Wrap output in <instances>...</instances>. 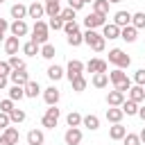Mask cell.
Instances as JSON below:
<instances>
[{"label":"cell","instance_id":"1","mask_svg":"<svg viewBox=\"0 0 145 145\" xmlns=\"http://www.w3.org/2000/svg\"><path fill=\"white\" fill-rule=\"evenodd\" d=\"M106 75H109V82H113L116 91H122V93H127V91H129L131 79L127 77V72H122V68H113V70H111V72H106Z\"/></svg>","mask_w":145,"mask_h":145},{"label":"cell","instance_id":"2","mask_svg":"<svg viewBox=\"0 0 145 145\" xmlns=\"http://www.w3.org/2000/svg\"><path fill=\"white\" fill-rule=\"evenodd\" d=\"M82 36H84V43H86L88 48H93L95 52H102L104 45H106V39H104L102 34H97L95 29H86Z\"/></svg>","mask_w":145,"mask_h":145},{"label":"cell","instance_id":"3","mask_svg":"<svg viewBox=\"0 0 145 145\" xmlns=\"http://www.w3.org/2000/svg\"><path fill=\"white\" fill-rule=\"evenodd\" d=\"M48 29H50V27H48V23H45V20H36V23H34V27H32V41H34V43H39V45L48 43V39H50V36H48Z\"/></svg>","mask_w":145,"mask_h":145},{"label":"cell","instance_id":"4","mask_svg":"<svg viewBox=\"0 0 145 145\" xmlns=\"http://www.w3.org/2000/svg\"><path fill=\"white\" fill-rule=\"evenodd\" d=\"M109 63H113L116 68H129V63H131V59H129V54H125L120 48H113V50H109Z\"/></svg>","mask_w":145,"mask_h":145},{"label":"cell","instance_id":"5","mask_svg":"<svg viewBox=\"0 0 145 145\" xmlns=\"http://www.w3.org/2000/svg\"><path fill=\"white\" fill-rule=\"evenodd\" d=\"M59 116H61V113H59L57 104H52V106H50V109L45 111V116L41 118L43 127H45V129H54V127H57V122H59Z\"/></svg>","mask_w":145,"mask_h":145},{"label":"cell","instance_id":"6","mask_svg":"<svg viewBox=\"0 0 145 145\" xmlns=\"http://www.w3.org/2000/svg\"><path fill=\"white\" fill-rule=\"evenodd\" d=\"M106 23V16H102V14H88L86 18H84V25H86V29H95V27H102Z\"/></svg>","mask_w":145,"mask_h":145},{"label":"cell","instance_id":"7","mask_svg":"<svg viewBox=\"0 0 145 145\" xmlns=\"http://www.w3.org/2000/svg\"><path fill=\"white\" fill-rule=\"evenodd\" d=\"M9 79H11V84H16V86H25V84L29 82V75H27L25 68H16V70L9 72Z\"/></svg>","mask_w":145,"mask_h":145},{"label":"cell","instance_id":"8","mask_svg":"<svg viewBox=\"0 0 145 145\" xmlns=\"http://www.w3.org/2000/svg\"><path fill=\"white\" fill-rule=\"evenodd\" d=\"M84 72V63L79 61V59H70L68 61V68H66V77L68 79H75L77 75H82Z\"/></svg>","mask_w":145,"mask_h":145},{"label":"cell","instance_id":"9","mask_svg":"<svg viewBox=\"0 0 145 145\" xmlns=\"http://www.w3.org/2000/svg\"><path fill=\"white\" fill-rule=\"evenodd\" d=\"M59 97H61V91H59L57 86H48V88L43 91V100H45V104H48V106L57 104V102H59Z\"/></svg>","mask_w":145,"mask_h":145},{"label":"cell","instance_id":"10","mask_svg":"<svg viewBox=\"0 0 145 145\" xmlns=\"http://www.w3.org/2000/svg\"><path fill=\"white\" fill-rule=\"evenodd\" d=\"M63 140H66V145H79V143H82V131H79V127H68V131L63 134Z\"/></svg>","mask_w":145,"mask_h":145},{"label":"cell","instance_id":"11","mask_svg":"<svg viewBox=\"0 0 145 145\" xmlns=\"http://www.w3.org/2000/svg\"><path fill=\"white\" fill-rule=\"evenodd\" d=\"M102 36L104 39H120V27L116 25V23H104L102 25Z\"/></svg>","mask_w":145,"mask_h":145},{"label":"cell","instance_id":"12","mask_svg":"<svg viewBox=\"0 0 145 145\" xmlns=\"http://www.w3.org/2000/svg\"><path fill=\"white\" fill-rule=\"evenodd\" d=\"M84 68H86L88 72H93V75H95V72H106V68H109V66H106V61H102V59H91Z\"/></svg>","mask_w":145,"mask_h":145},{"label":"cell","instance_id":"13","mask_svg":"<svg viewBox=\"0 0 145 145\" xmlns=\"http://www.w3.org/2000/svg\"><path fill=\"white\" fill-rule=\"evenodd\" d=\"M122 102H125V93H122V91H116V88H113V91L106 93V104H109V106H120Z\"/></svg>","mask_w":145,"mask_h":145},{"label":"cell","instance_id":"14","mask_svg":"<svg viewBox=\"0 0 145 145\" xmlns=\"http://www.w3.org/2000/svg\"><path fill=\"white\" fill-rule=\"evenodd\" d=\"M43 14H45V7H43L41 2H32V5L27 7V16H29V18H34V20H41V18H43Z\"/></svg>","mask_w":145,"mask_h":145},{"label":"cell","instance_id":"15","mask_svg":"<svg viewBox=\"0 0 145 145\" xmlns=\"http://www.w3.org/2000/svg\"><path fill=\"white\" fill-rule=\"evenodd\" d=\"M9 29H11V34H14V36H18V39H20V36H25V34L29 32V27H27V23H25V20H14V23L9 25Z\"/></svg>","mask_w":145,"mask_h":145},{"label":"cell","instance_id":"16","mask_svg":"<svg viewBox=\"0 0 145 145\" xmlns=\"http://www.w3.org/2000/svg\"><path fill=\"white\" fill-rule=\"evenodd\" d=\"M136 36H138V29H136L134 25H125V27H120V39H125L127 43H134Z\"/></svg>","mask_w":145,"mask_h":145},{"label":"cell","instance_id":"17","mask_svg":"<svg viewBox=\"0 0 145 145\" xmlns=\"http://www.w3.org/2000/svg\"><path fill=\"white\" fill-rule=\"evenodd\" d=\"M18 48H20L18 36H14V34H11V36H7V39H5V52H7V54H16V52H18Z\"/></svg>","mask_w":145,"mask_h":145},{"label":"cell","instance_id":"18","mask_svg":"<svg viewBox=\"0 0 145 145\" xmlns=\"http://www.w3.org/2000/svg\"><path fill=\"white\" fill-rule=\"evenodd\" d=\"M27 143H29V145H43V143H45L43 131H41V129H29V131H27Z\"/></svg>","mask_w":145,"mask_h":145},{"label":"cell","instance_id":"19","mask_svg":"<svg viewBox=\"0 0 145 145\" xmlns=\"http://www.w3.org/2000/svg\"><path fill=\"white\" fill-rule=\"evenodd\" d=\"M113 23L118 25V27H125V25H131V14L129 11H116V16H113Z\"/></svg>","mask_w":145,"mask_h":145},{"label":"cell","instance_id":"20","mask_svg":"<svg viewBox=\"0 0 145 145\" xmlns=\"http://www.w3.org/2000/svg\"><path fill=\"white\" fill-rule=\"evenodd\" d=\"M127 95H129V100H134V102H143L145 100V88L143 86H129V91H127Z\"/></svg>","mask_w":145,"mask_h":145},{"label":"cell","instance_id":"21","mask_svg":"<svg viewBox=\"0 0 145 145\" xmlns=\"http://www.w3.org/2000/svg\"><path fill=\"white\" fill-rule=\"evenodd\" d=\"M125 134H127V127H122L120 122H116V125L109 129V138H111V140H122Z\"/></svg>","mask_w":145,"mask_h":145},{"label":"cell","instance_id":"22","mask_svg":"<svg viewBox=\"0 0 145 145\" xmlns=\"http://www.w3.org/2000/svg\"><path fill=\"white\" fill-rule=\"evenodd\" d=\"M122 116H125V113H122V109H120V106H109V109H106V120H109V122H113V125H116V122H120V120H122Z\"/></svg>","mask_w":145,"mask_h":145},{"label":"cell","instance_id":"23","mask_svg":"<svg viewBox=\"0 0 145 145\" xmlns=\"http://www.w3.org/2000/svg\"><path fill=\"white\" fill-rule=\"evenodd\" d=\"M25 16H27V7H25V5H20V2L11 5V18H16V20H25Z\"/></svg>","mask_w":145,"mask_h":145},{"label":"cell","instance_id":"24","mask_svg":"<svg viewBox=\"0 0 145 145\" xmlns=\"http://www.w3.org/2000/svg\"><path fill=\"white\" fill-rule=\"evenodd\" d=\"M82 125H84L86 129L95 131V129H100V118L93 116V113H91V116H84V118H82Z\"/></svg>","mask_w":145,"mask_h":145},{"label":"cell","instance_id":"25","mask_svg":"<svg viewBox=\"0 0 145 145\" xmlns=\"http://www.w3.org/2000/svg\"><path fill=\"white\" fill-rule=\"evenodd\" d=\"M93 86L95 88H106L109 86V75L106 72H95L93 75Z\"/></svg>","mask_w":145,"mask_h":145},{"label":"cell","instance_id":"26","mask_svg":"<svg viewBox=\"0 0 145 145\" xmlns=\"http://www.w3.org/2000/svg\"><path fill=\"white\" fill-rule=\"evenodd\" d=\"M23 88H25V97H36V95L41 93V86H39V82H32V79H29V82H27Z\"/></svg>","mask_w":145,"mask_h":145},{"label":"cell","instance_id":"27","mask_svg":"<svg viewBox=\"0 0 145 145\" xmlns=\"http://www.w3.org/2000/svg\"><path fill=\"white\" fill-rule=\"evenodd\" d=\"M120 109H122V113H127V116H136V113H138V102L125 100V102L120 104Z\"/></svg>","mask_w":145,"mask_h":145},{"label":"cell","instance_id":"28","mask_svg":"<svg viewBox=\"0 0 145 145\" xmlns=\"http://www.w3.org/2000/svg\"><path fill=\"white\" fill-rule=\"evenodd\" d=\"M2 136H5L11 145H18V140H20V134H18V129H16V127H7Z\"/></svg>","mask_w":145,"mask_h":145},{"label":"cell","instance_id":"29","mask_svg":"<svg viewBox=\"0 0 145 145\" xmlns=\"http://www.w3.org/2000/svg\"><path fill=\"white\" fill-rule=\"evenodd\" d=\"M91 5H93V11L95 14H102V16L109 14V0H93Z\"/></svg>","mask_w":145,"mask_h":145},{"label":"cell","instance_id":"30","mask_svg":"<svg viewBox=\"0 0 145 145\" xmlns=\"http://www.w3.org/2000/svg\"><path fill=\"white\" fill-rule=\"evenodd\" d=\"M39 54H41L43 59H54L57 50H54V45H52V43H43V45H41V50H39Z\"/></svg>","mask_w":145,"mask_h":145},{"label":"cell","instance_id":"31","mask_svg":"<svg viewBox=\"0 0 145 145\" xmlns=\"http://www.w3.org/2000/svg\"><path fill=\"white\" fill-rule=\"evenodd\" d=\"M63 75H66V72H63V68H61V66H57V63L48 68V77H50L52 82H59V79H61Z\"/></svg>","mask_w":145,"mask_h":145},{"label":"cell","instance_id":"32","mask_svg":"<svg viewBox=\"0 0 145 145\" xmlns=\"http://www.w3.org/2000/svg\"><path fill=\"white\" fill-rule=\"evenodd\" d=\"M131 25H134L136 29H145V11L131 14Z\"/></svg>","mask_w":145,"mask_h":145},{"label":"cell","instance_id":"33","mask_svg":"<svg viewBox=\"0 0 145 145\" xmlns=\"http://www.w3.org/2000/svg\"><path fill=\"white\" fill-rule=\"evenodd\" d=\"M39 50H41V45H39V43H34L32 39L23 45V52H25V54H29V57H36V54H39Z\"/></svg>","mask_w":145,"mask_h":145},{"label":"cell","instance_id":"34","mask_svg":"<svg viewBox=\"0 0 145 145\" xmlns=\"http://www.w3.org/2000/svg\"><path fill=\"white\" fill-rule=\"evenodd\" d=\"M70 84H72V91H75V93H82V91L86 88V77H84V75H77L75 79H70Z\"/></svg>","mask_w":145,"mask_h":145},{"label":"cell","instance_id":"35","mask_svg":"<svg viewBox=\"0 0 145 145\" xmlns=\"http://www.w3.org/2000/svg\"><path fill=\"white\" fill-rule=\"evenodd\" d=\"M25 118H27V113H25L23 109H16V106H14V109H11V113H9V120H11V122H16V125H18V122H23Z\"/></svg>","mask_w":145,"mask_h":145},{"label":"cell","instance_id":"36","mask_svg":"<svg viewBox=\"0 0 145 145\" xmlns=\"http://www.w3.org/2000/svg\"><path fill=\"white\" fill-rule=\"evenodd\" d=\"M63 23H66V20H63V18L57 14V16H50V20H48V27H50V29H63Z\"/></svg>","mask_w":145,"mask_h":145},{"label":"cell","instance_id":"37","mask_svg":"<svg viewBox=\"0 0 145 145\" xmlns=\"http://www.w3.org/2000/svg\"><path fill=\"white\" fill-rule=\"evenodd\" d=\"M23 97H25V88L14 84V86L9 88V100H23Z\"/></svg>","mask_w":145,"mask_h":145},{"label":"cell","instance_id":"38","mask_svg":"<svg viewBox=\"0 0 145 145\" xmlns=\"http://www.w3.org/2000/svg\"><path fill=\"white\" fill-rule=\"evenodd\" d=\"M66 122H68V127H79V125H82V116H79L77 111H70V113L66 116Z\"/></svg>","mask_w":145,"mask_h":145},{"label":"cell","instance_id":"39","mask_svg":"<svg viewBox=\"0 0 145 145\" xmlns=\"http://www.w3.org/2000/svg\"><path fill=\"white\" fill-rule=\"evenodd\" d=\"M82 43H84V36L79 34V29H77V32H72V34H68V45L77 48V45H82Z\"/></svg>","mask_w":145,"mask_h":145},{"label":"cell","instance_id":"40","mask_svg":"<svg viewBox=\"0 0 145 145\" xmlns=\"http://www.w3.org/2000/svg\"><path fill=\"white\" fill-rule=\"evenodd\" d=\"M9 66H11V70H16V68H25V61L23 59H18L16 54H9V61H7Z\"/></svg>","mask_w":145,"mask_h":145},{"label":"cell","instance_id":"41","mask_svg":"<svg viewBox=\"0 0 145 145\" xmlns=\"http://www.w3.org/2000/svg\"><path fill=\"white\" fill-rule=\"evenodd\" d=\"M122 143L125 145H140V138H138V134H125Z\"/></svg>","mask_w":145,"mask_h":145},{"label":"cell","instance_id":"42","mask_svg":"<svg viewBox=\"0 0 145 145\" xmlns=\"http://www.w3.org/2000/svg\"><path fill=\"white\" fill-rule=\"evenodd\" d=\"M59 16H61L63 20H75V9L66 7V9H61V11H59Z\"/></svg>","mask_w":145,"mask_h":145},{"label":"cell","instance_id":"43","mask_svg":"<svg viewBox=\"0 0 145 145\" xmlns=\"http://www.w3.org/2000/svg\"><path fill=\"white\" fill-rule=\"evenodd\" d=\"M134 82H136L138 86H145V68H140V70L134 72Z\"/></svg>","mask_w":145,"mask_h":145},{"label":"cell","instance_id":"44","mask_svg":"<svg viewBox=\"0 0 145 145\" xmlns=\"http://www.w3.org/2000/svg\"><path fill=\"white\" fill-rule=\"evenodd\" d=\"M77 29H79V27H77L75 20H66V23H63V32H66V34H72V32H77Z\"/></svg>","mask_w":145,"mask_h":145},{"label":"cell","instance_id":"45","mask_svg":"<svg viewBox=\"0 0 145 145\" xmlns=\"http://www.w3.org/2000/svg\"><path fill=\"white\" fill-rule=\"evenodd\" d=\"M11 109H14V100H2L0 102V111H5V113H11Z\"/></svg>","mask_w":145,"mask_h":145},{"label":"cell","instance_id":"46","mask_svg":"<svg viewBox=\"0 0 145 145\" xmlns=\"http://www.w3.org/2000/svg\"><path fill=\"white\" fill-rule=\"evenodd\" d=\"M9 125H11V120H9V113L0 111V129H7Z\"/></svg>","mask_w":145,"mask_h":145},{"label":"cell","instance_id":"47","mask_svg":"<svg viewBox=\"0 0 145 145\" xmlns=\"http://www.w3.org/2000/svg\"><path fill=\"white\" fill-rule=\"evenodd\" d=\"M84 5H86L84 0H68V7H70V9H75V11H79Z\"/></svg>","mask_w":145,"mask_h":145},{"label":"cell","instance_id":"48","mask_svg":"<svg viewBox=\"0 0 145 145\" xmlns=\"http://www.w3.org/2000/svg\"><path fill=\"white\" fill-rule=\"evenodd\" d=\"M9 72H11V66L7 61H0V75H7L9 77Z\"/></svg>","mask_w":145,"mask_h":145},{"label":"cell","instance_id":"49","mask_svg":"<svg viewBox=\"0 0 145 145\" xmlns=\"http://www.w3.org/2000/svg\"><path fill=\"white\" fill-rule=\"evenodd\" d=\"M7 29H9V23H7L5 18H0V41L5 39V32H7Z\"/></svg>","mask_w":145,"mask_h":145},{"label":"cell","instance_id":"50","mask_svg":"<svg viewBox=\"0 0 145 145\" xmlns=\"http://www.w3.org/2000/svg\"><path fill=\"white\" fill-rule=\"evenodd\" d=\"M7 82H9V77H7V75H0V91L7 88Z\"/></svg>","mask_w":145,"mask_h":145},{"label":"cell","instance_id":"51","mask_svg":"<svg viewBox=\"0 0 145 145\" xmlns=\"http://www.w3.org/2000/svg\"><path fill=\"white\" fill-rule=\"evenodd\" d=\"M136 116H138V118L145 122V106H138V113H136Z\"/></svg>","mask_w":145,"mask_h":145},{"label":"cell","instance_id":"52","mask_svg":"<svg viewBox=\"0 0 145 145\" xmlns=\"http://www.w3.org/2000/svg\"><path fill=\"white\" fill-rule=\"evenodd\" d=\"M138 138H140V143H145V127L140 129V134H138Z\"/></svg>","mask_w":145,"mask_h":145},{"label":"cell","instance_id":"53","mask_svg":"<svg viewBox=\"0 0 145 145\" xmlns=\"http://www.w3.org/2000/svg\"><path fill=\"white\" fill-rule=\"evenodd\" d=\"M0 145H11V143H9V140H7V138H5L2 134H0Z\"/></svg>","mask_w":145,"mask_h":145},{"label":"cell","instance_id":"54","mask_svg":"<svg viewBox=\"0 0 145 145\" xmlns=\"http://www.w3.org/2000/svg\"><path fill=\"white\" fill-rule=\"evenodd\" d=\"M118 2H122V0H109V5H118Z\"/></svg>","mask_w":145,"mask_h":145},{"label":"cell","instance_id":"55","mask_svg":"<svg viewBox=\"0 0 145 145\" xmlns=\"http://www.w3.org/2000/svg\"><path fill=\"white\" fill-rule=\"evenodd\" d=\"M84 2H93V0H84Z\"/></svg>","mask_w":145,"mask_h":145},{"label":"cell","instance_id":"56","mask_svg":"<svg viewBox=\"0 0 145 145\" xmlns=\"http://www.w3.org/2000/svg\"><path fill=\"white\" fill-rule=\"evenodd\" d=\"M0 2H5V0H0Z\"/></svg>","mask_w":145,"mask_h":145},{"label":"cell","instance_id":"57","mask_svg":"<svg viewBox=\"0 0 145 145\" xmlns=\"http://www.w3.org/2000/svg\"><path fill=\"white\" fill-rule=\"evenodd\" d=\"M143 88H145V86H143Z\"/></svg>","mask_w":145,"mask_h":145}]
</instances>
